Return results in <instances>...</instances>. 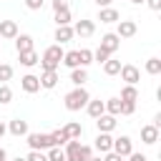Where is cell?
<instances>
[{"mask_svg": "<svg viewBox=\"0 0 161 161\" xmlns=\"http://www.w3.org/2000/svg\"><path fill=\"white\" fill-rule=\"evenodd\" d=\"M118 70H121V60H111V58H108V60L103 63V73H106V75H118Z\"/></svg>", "mask_w": 161, "mask_h": 161, "instance_id": "26", "label": "cell"}, {"mask_svg": "<svg viewBox=\"0 0 161 161\" xmlns=\"http://www.w3.org/2000/svg\"><path fill=\"white\" fill-rule=\"evenodd\" d=\"M8 131H10L13 136H28V133H30V131H28V121H23V118H13L10 126H8Z\"/></svg>", "mask_w": 161, "mask_h": 161, "instance_id": "17", "label": "cell"}, {"mask_svg": "<svg viewBox=\"0 0 161 161\" xmlns=\"http://www.w3.org/2000/svg\"><path fill=\"white\" fill-rule=\"evenodd\" d=\"M111 151H116L118 156H123V158H126V156L133 151V143H131V138H128V136H118V138H113Z\"/></svg>", "mask_w": 161, "mask_h": 161, "instance_id": "5", "label": "cell"}, {"mask_svg": "<svg viewBox=\"0 0 161 161\" xmlns=\"http://www.w3.org/2000/svg\"><path fill=\"white\" fill-rule=\"evenodd\" d=\"M65 108L68 111H80V108H86V103L91 101V93L83 88V86H75L70 93H65Z\"/></svg>", "mask_w": 161, "mask_h": 161, "instance_id": "2", "label": "cell"}, {"mask_svg": "<svg viewBox=\"0 0 161 161\" xmlns=\"http://www.w3.org/2000/svg\"><path fill=\"white\" fill-rule=\"evenodd\" d=\"M131 3H133V5H141V3H143V0H131Z\"/></svg>", "mask_w": 161, "mask_h": 161, "instance_id": "47", "label": "cell"}, {"mask_svg": "<svg viewBox=\"0 0 161 161\" xmlns=\"http://www.w3.org/2000/svg\"><path fill=\"white\" fill-rule=\"evenodd\" d=\"M103 161H123V156H118L116 151H108V153L103 156Z\"/></svg>", "mask_w": 161, "mask_h": 161, "instance_id": "39", "label": "cell"}, {"mask_svg": "<svg viewBox=\"0 0 161 161\" xmlns=\"http://www.w3.org/2000/svg\"><path fill=\"white\" fill-rule=\"evenodd\" d=\"M13 40H15V50H18V53H23V50H33V35H28V33H18Z\"/></svg>", "mask_w": 161, "mask_h": 161, "instance_id": "11", "label": "cell"}, {"mask_svg": "<svg viewBox=\"0 0 161 161\" xmlns=\"http://www.w3.org/2000/svg\"><path fill=\"white\" fill-rule=\"evenodd\" d=\"M13 101V91L8 83H0V103H10Z\"/></svg>", "mask_w": 161, "mask_h": 161, "instance_id": "33", "label": "cell"}, {"mask_svg": "<svg viewBox=\"0 0 161 161\" xmlns=\"http://www.w3.org/2000/svg\"><path fill=\"white\" fill-rule=\"evenodd\" d=\"M68 8V0H53V10H65Z\"/></svg>", "mask_w": 161, "mask_h": 161, "instance_id": "40", "label": "cell"}, {"mask_svg": "<svg viewBox=\"0 0 161 161\" xmlns=\"http://www.w3.org/2000/svg\"><path fill=\"white\" fill-rule=\"evenodd\" d=\"M20 88H23L25 93H38V91H40V78L33 75V73H28V75L20 78Z\"/></svg>", "mask_w": 161, "mask_h": 161, "instance_id": "7", "label": "cell"}, {"mask_svg": "<svg viewBox=\"0 0 161 161\" xmlns=\"http://www.w3.org/2000/svg\"><path fill=\"white\" fill-rule=\"evenodd\" d=\"M93 121H96L98 131H103V133H111V131L116 128V116H111V113H101V116L93 118Z\"/></svg>", "mask_w": 161, "mask_h": 161, "instance_id": "8", "label": "cell"}, {"mask_svg": "<svg viewBox=\"0 0 161 161\" xmlns=\"http://www.w3.org/2000/svg\"><path fill=\"white\" fill-rule=\"evenodd\" d=\"M20 55V65H25V68H33L38 60H40V55L35 53V50H23V53H18Z\"/></svg>", "mask_w": 161, "mask_h": 161, "instance_id": "21", "label": "cell"}, {"mask_svg": "<svg viewBox=\"0 0 161 161\" xmlns=\"http://www.w3.org/2000/svg\"><path fill=\"white\" fill-rule=\"evenodd\" d=\"M128 161H148V158H146L143 153H133V151H131V153H128Z\"/></svg>", "mask_w": 161, "mask_h": 161, "instance_id": "42", "label": "cell"}, {"mask_svg": "<svg viewBox=\"0 0 161 161\" xmlns=\"http://www.w3.org/2000/svg\"><path fill=\"white\" fill-rule=\"evenodd\" d=\"M25 158H28V161H48V153H43V151H30Z\"/></svg>", "mask_w": 161, "mask_h": 161, "instance_id": "37", "label": "cell"}, {"mask_svg": "<svg viewBox=\"0 0 161 161\" xmlns=\"http://www.w3.org/2000/svg\"><path fill=\"white\" fill-rule=\"evenodd\" d=\"M146 73L148 75H158L161 73V60L158 58H148L146 60Z\"/></svg>", "mask_w": 161, "mask_h": 161, "instance_id": "28", "label": "cell"}, {"mask_svg": "<svg viewBox=\"0 0 161 161\" xmlns=\"http://www.w3.org/2000/svg\"><path fill=\"white\" fill-rule=\"evenodd\" d=\"M58 80H60L58 78V70H43L40 73V88H48L50 91V88L58 86Z\"/></svg>", "mask_w": 161, "mask_h": 161, "instance_id": "12", "label": "cell"}, {"mask_svg": "<svg viewBox=\"0 0 161 161\" xmlns=\"http://www.w3.org/2000/svg\"><path fill=\"white\" fill-rule=\"evenodd\" d=\"M63 131L68 133V138H80V136H83V126H80V123H73V121H70V123H65V126H63Z\"/></svg>", "mask_w": 161, "mask_h": 161, "instance_id": "24", "label": "cell"}, {"mask_svg": "<svg viewBox=\"0 0 161 161\" xmlns=\"http://www.w3.org/2000/svg\"><path fill=\"white\" fill-rule=\"evenodd\" d=\"M15 35H18V23L15 20H0V38L13 40Z\"/></svg>", "mask_w": 161, "mask_h": 161, "instance_id": "15", "label": "cell"}, {"mask_svg": "<svg viewBox=\"0 0 161 161\" xmlns=\"http://www.w3.org/2000/svg\"><path fill=\"white\" fill-rule=\"evenodd\" d=\"M118 45H121V38H118L116 33H106V35L101 38V48H103L106 53H116Z\"/></svg>", "mask_w": 161, "mask_h": 161, "instance_id": "10", "label": "cell"}, {"mask_svg": "<svg viewBox=\"0 0 161 161\" xmlns=\"http://www.w3.org/2000/svg\"><path fill=\"white\" fill-rule=\"evenodd\" d=\"M48 161H65V151L60 146H50L48 148Z\"/></svg>", "mask_w": 161, "mask_h": 161, "instance_id": "29", "label": "cell"}, {"mask_svg": "<svg viewBox=\"0 0 161 161\" xmlns=\"http://www.w3.org/2000/svg\"><path fill=\"white\" fill-rule=\"evenodd\" d=\"M78 58H80V68L91 65V63H93V50H88V48H80V50H78Z\"/></svg>", "mask_w": 161, "mask_h": 161, "instance_id": "31", "label": "cell"}, {"mask_svg": "<svg viewBox=\"0 0 161 161\" xmlns=\"http://www.w3.org/2000/svg\"><path fill=\"white\" fill-rule=\"evenodd\" d=\"M28 146L30 151H45L53 146V138L50 133H28Z\"/></svg>", "mask_w": 161, "mask_h": 161, "instance_id": "4", "label": "cell"}, {"mask_svg": "<svg viewBox=\"0 0 161 161\" xmlns=\"http://www.w3.org/2000/svg\"><path fill=\"white\" fill-rule=\"evenodd\" d=\"M136 111V103H128V101H121V116H131Z\"/></svg>", "mask_w": 161, "mask_h": 161, "instance_id": "36", "label": "cell"}, {"mask_svg": "<svg viewBox=\"0 0 161 161\" xmlns=\"http://www.w3.org/2000/svg\"><path fill=\"white\" fill-rule=\"evenodd\" d=\"M63 65H68L70 70L73 68H80V58H78V50H68V53H63V60H60Z\"/></svg>", "mask_w": 161, "mask_h": 161, "instance_id": "22", "label": "cell"}, {"mask_svg": "<svg viewBox=\"0 0 161 161\" xmlns=\"http://www.w3.org/2000/svg\"><path fill=\"white\" fill-rule=\"evenodd\" d=\"M13 161H28V158H25V156H18V158H13Z\"/></svg>", "mask_w": 161, "mask_h": 161, "instance_id": "45", "label": "cell"}, {"mask_svg": "<svg viewBox=\"0 0 161 161\" xmlns=\"http://www.w3.org/2000/svg\"><path fill=\"white\" fill-rule=\"evenodd\" d=\"M141 141H143V143H148V146H153V143L158 141V128H156L153 123L143 126V128H141Z\"/></svg>", "mask_w": 161, "mask_h": 161, "instance_id": "13", "label": "cell"}, {"mask_svg": "<svg viewBox=\"0 0 161 161\" xmlns=\"http://www.w3.org/2000/svg\"><path fill=\"white\" fill-rule=\"evenodd\" d=\"M50 138H53V146H63V143H68V133H65L63 128L53 131V133H50Z\"/></svg>", "mask_w": 161, "mask_h": 161, "instance_id": "32", "label": "cell"}, {"mask_svg": "<svg viewBox=\"0 0 161 161\" xmlns=\"http://www.w3.org/2000/svg\"><path fill=\"white\" fill-rule=\"evenodd\" d=\"M5 133H8V126H5V123H3V121H0V138H3V136H5Z\"/></svg>", "mask_w": 161, "mask_h": 161, "instance_id": "44", "label": "cell"}, {"mask_svg": "<svg viewBox=\"0 0 161 161\" xmlns=\"http://www.w3.org/2000/svg\"><path fill=\"white\" fill-rule=\"evenodd\" d=\"M0 151H3V148H0Z\"/></svg>", "mask_w": 161, "mask_h": 161, "instance_id": "49", "label": "cell"}, {"mask_svg": "<svg viewBox=\"0 0 161 161\" xmlns=\"http://www.w3.org/2000/svg\"><path fill=\"white\" fill-rule=\"evenodd\" d=\"M55 23H58V25H70V8L55 10Z\"/></svg>", "mask_w": 161, "mask_h": 161, "instance_id": "30", "label": "cell"}, {"mask_svg": "<svg viewBox=\"0 0 161 161\" xmlns=\"http://www.w3.org/2000/svg\"><path fill=\"white\" fill-rule=\"evenodd\" d=\"M111 146H113V138H111V133H103V131H98V136H96V151H101V153H108V151H111Z\"/></svg>", "mask_w": 161, "mask_h": 161, "instance_id": "14", "label": "cell"}, {"mask_svg": "<svg viewBox=\"0 0 161 161\" xmlns=\"http://www.w3.org/2000/svg\"><path fill=\"white\" fill-rule=\"evenodd\" d=\"M121 78L126 80V86H136L138 80H141V70L136 68V65H121Z\"/></svg>", "mask_w": 161, "mask_h": 161, "instance_id": "6", "label": "cell"}, {"mask_svg": "<svg viewBox=\"0 0 161 161\" xmlns=\"http://www.w3.org/2000/svg\"><path fill=\"white\" fill-rule=\"evenodd\" d=\"M93 30H96L93 20H78V23H75V28H73V33H75V35H80V38L93 35Z\"/></svg>", "mask_w": 161, "mask_h": 161, "instance_id": "16", "label": "cell"}, {"mask_svg": "<svg viewBox=\"0 0 161 161\" xmlns=\"http://www.w3.org/2000/svg\"><path fill=\"white\" fill-rule=\"evenodd\" d=\"M93 156L91 146H83L78 138H68L65 143V161H88Z\"/></svg>", "mask_w": 161, "mask_h": 161, "instance_id": "1", "label": "cell"}, {"mask_svg": "<svg viewBox=\"0 0 161 161\" xmlns=\"http://www.w3.org/2000/svg\"><path fill=\"white\" fill-rule=\"evenodd\" d=\"M0 40H3V38H0Z\"/></svg>", "mask_w": 161, "mask_h": 161, "instance_id": "50", "label": "cell"}, {"mask_svg": "<svg viewBox=\"0 0 161 161\" xmlns=\"http://www.w3.org/2000/svg\"><path fill=\"white\" fill-rule=\"evenodd\" d=\"M103 103H106V113L121 116V98H108V101H103Z\"/></svg>", "mask_w": 161, "mask_h": 161, "instance_id": "25", "label": "cell"}, {"mask_svg": "<svg viewBox=\"0 0 161 161\" xmlns=\"http://www.w3.org/2000/svg\"><path fill=\"white\" fill-rule=\"evenodd\" d=\"M111 58V53H106L103 48H98V50H93V60H98V63H106Z\"/></svg>", "mask_w": 161, "mask_h": 161, "instance_id": "35", "label": "cell"}, {"mask_svg": "<svg viewBox=\"0 0 161 161\" xmlns=\"http://www.w3.org/2000/svg\"><path fill=\"white\" fill-rule=\"evenodd\" d=\"M86 111H88V116H91V118H98L101 113H106V103H103L101 98H98V101H93V98H91V101L86 103Z\"/></svg>", "mask_w": 161, "mask_h": 161, "instance_id": "19", "label": "cell"}, {"mask_svg": "<svg viewBox=\"0 0 161 161\" xmlns=\"http://www.w3.org/2000/svg\"><path fill=\"white\" fill-rule=\"evenodd\" d=\"M96 5H98V8H108V5H111V0H96Z\"/></svg>", "mask_w": 161, "mask_h": 161, "instance_id": "43", "label": "cell"}, {"mask_svg": "<svg viewBox=\"0 0 161 161\" xmlns=\"http://www.w3.org/2000/svg\"><path fill=\"white\" fill-rule=\"evenodd\" d=\"M73 28L70 25H58L55 28V40H58V45H63V43H68V40H73Z\"/></svg>", "mask_w": 161, "mask_h": 161, "instance_id": "18", "label": "cell"}, {"mask_svg": "<svg viewBox=\"0 0 161 161\" xmlns=\"http://www.w3.org/2000/svg\"><path fill=\"white\" fill-rule=\"evenodd\" d=\"M98 20H101V23H118L121 15H118V10H113V8H101Z\"/></svg>", "mask_w": 161, "mask_h": 161, "instance_id": "20", "label": "cell"}, {"mask_svg": "<svg viewBox=\"0 0 161 161\" xmlns=\"http://www.w3.org/2000/svg\"><path fill=\"white\" fill-rule=\"evenodd\" d=\"M88 161H103V158H93V156H91V158H88Z\"/></svg>", "mask_w": 161, "mask_h": 161, "instance_id": "48", "label": "cell"}, {"mask_svg": "<svg viewBox=\"0 0 161 161\" xmlns=\"http://www.w3.org/2000/svg\"><path fill=\"white\" fill-rule=\"evenodd\" d=\"M136 23L133 20H118V28H116V35L118 38H133L136 35Z\"/></svg>", "mask_w": 161, "mask_h": 161, "instance_id": "9", "label": "cell"}, {"mask_svg": "<svg viewBox=\"0 0 161 161\" xmlns=\"http://www.w3.org/2000/svg\"><path fill=\"white\" fill-rule=\"evenodd\" d=\"M136 98H138V91H136V86H126V88L121 91V101L136 103Z\"/></svg>", "mask_w": 161, "mask_h": 161, "instance_id": "27", "label": "cell"}, {"mask_svg": "<svg viewBox=\"0 0 161 161\" xmlns=\"http://www.w3.org/2000/svg\"><path fill=\"white\" fill-rule=\"evenodd\" d=\"M60 60H63V48L60 45H48L45 53H43V58L38 63L43 65V70H58Z\"/></svg>", "mask_w": 161, "mask_h": 161, "instance_id": "3", "label": "cell"}, {"mask_svg": "<svg viewBox=\"0 0 161 161\" xmlns=\"http://www.w3.org/2000/svg\"><path fill=\"white\" fill-rule=\"evenodd\" d=\"M86 80H88V70L86 68H73L70 70V83L73 86H83Z\"/></svg>", "mask_w": 161, "mask_h": 161, "instance_id": "23", "label": "cell"}, {"mask_svg": "<svg viewBox=\"0 0 161 161\" xmlns=\"http://www.w3.org/2000/svg\"><path fill=\"white\" fill-rule=\"evenodd\" d=\"M43 3H45V0H25V8H28V10H40Z\"/></svg>", "mask_w": 161, "mask_h": 161, "instance_id": "38", "label": "cell"}, {"mask_svg": "<svg viewBox=\"0 0 161 161\" xmlns=\"http://www.w3.org/2000/svg\"><path fill=\"white\" fill-rule=\"evenodd\" d=\"M143 3H146L151 10H161V0H143Z\"/></svg>", "mask_w": 161, "mask_h": 161, "instance_id": "41", "label": "cell"}, {"mask_svg": "<svg viewBox=\"0 0 161 161\" xmlns=\"http://www.w3.org/2000/svg\"><path fill=\"white\" fill-rule=\"evenodd\" d=\"M13 78V65H8V63H0V80L5 83V80H10Z\"/></svg>", "mask_w": 161, "mask_h": 161, "instance_id": "34", "label": "cell"}, {"mask_svg": "<svg viewBox=\"0 0 161 161\" xmlns=\"http://www.w3.org/2000/svg\"><path fill=\"white\" fill-rule=\"evenodd\" d=\"M0 161H5V148H3V151H0Z\"/></svg>", "mask_w": 161, "mask_h": 161, "instance_id": "46", "label": "cell"}]
</instances>
